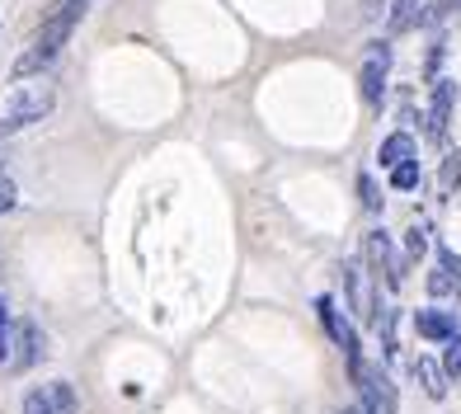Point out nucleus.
<instances>
[{
    "mask_svg": "<svg viewBox=\"0 0 461 414\" xmlns=\"http://www.w3.org/2000/svg\"><path fill=\"white\" fill-rule=\"evenodd\" d=\"M86 10H90V0H57V5L48 10V19H43V29H38V38H33V48L14 61V80L52 67V57L61 52V43L71 38V29L80 24V14H86Z\"/></svg>",
    "mask_w": 461,
    "mask_h": 414,
    "instance_id": "nucleus-1",
    "label": "nucleus"
},
{
    "mask_svg": "<svg viewBox=\"0 0 461 414\" xmlns=\"http://www.w3.org/2000/svg\"><path fill=\"white\" fill-rule=\"evenodd\" d=\"M52 109H57V90H52V86H38V90H24V94H14L10 113L0 118V137H14V132L33 128V122H43V118H48Z\"/></svg>",
    "mask_w": 461,
    "mask_h": 414,
    "instance_id": "nucleus-2",
    "label": "nucleus"
},
{
    "mask_svg": "<svg viewBox=\"0 0 461 414\" xmlns=\"http://www.w3.org/2000/svg\"><path fill=\"white\" fill-rule=\"evenodd\" d=\"M353 382H358V396H363L367 414H395V386L386 377V367L363 363L358 372H353Z\"/></svg>",
    "mask_w": 461,
    "mask_h": 414,
    "instance_id": "nucleus-3",
    "label": "nucleus"
},
{
    "mask_svg": "<svg viewBox=\"0 0 461 414\" xmlns=\"http://www.w3.org/2000/svg\"><path fill=\"white\" fill-rule=\"evenodd\" d=\"M386 71H391V48L386 43H372L367 61H363V104L367 109H382V94H386Z\"/></svg>",
    "mask_w": 461,
    "mask_h": 414,
    "instance_id": "nucleus-4",
    "label": "nucleus"
},
{
    "mask_svg": "<svg viewBox=\"0 0 461 414\" xmlns=\"http://www.w3.org/2000/svg\"><path fill=\"white\" fill-rule=\"evenodd\" d=\"M367 264L386 278V287H401L405 283V259L391 250V236L386 231H372L367 236Z\"/></svg>",
    "mask_w": 461,
    "mask_h": 414,
    "instance_id": "nucleus-5",
    "label": "nucleus"
},
{
    "mask_svg": "<svg viewBox=\"0 0 461 414\" xmlns=\"http://www.w3.org/2000/svg\"><path fill=\"white\" fill-rule=\"evenodd\" d=\"M316 310H321V320H325V329H330V339L344 348V358H348V372H358L363 367V358H358V335H353V325L334 310V302L330 297H321L316 302Z\"/></svg>",
    "mask_w": 461,
    "mask_h": 414,
    "instance_id": "nucleus-6",
    "label": "nucleus"
},
{
    "mask_svg": "<svg viewBox=\"0 0 461 414\" xmlns=\"http://www.w3.org/2000/svg\"><path fill=\"white\" fill-rule=\"evenodd\" d=\"M452 104H456V80L438 76V80H433V99H429V141H443V137H447Z\"/></svg>",
    "mask_w": 461,
    "mask_h": 414,
    "instance_id": "nucleus-7",
    "label": "nucleus"
},
{
    "mask_svg": "<svg viewBox=\"0 0 461 414\" xmlns=\"http://www.w3.org/2000/svg\"><path fill=\"white\" fill-rule=\"evenodd\" d=\"M344 292H348V310H353V316H376L363 259H348V264H344Z\"/></svg>",
    "mask_w": 461,
    "mask_h": 414,
    "instance_id": "nucleus-8",
    "label": "nucleus"
},
{
    "mask_svg": "<svg viewBox=\"0 0 461 414\" xmlns=\"http://www.w3.org/2000/svg\"><path fill=\"white\" fill-rule=\"evenodd\" d=\"M414 377H419V386H424L429 400H443V396H447V367H443V363L414 358Z\"/></svg>",
    "mask_w": 461,
    "mask_h": 414,
    "instance_id": "nucleus-9",
    "label": "nucleus"
},
{
    "mask_svg": "<svg viewBox=\"0 0 461 414\" xmlns=\"http://www.w3.org/2000/svg\"><path fill=\"white\" fill-rule=\"evenodd\" d=\"M414 329H419L424 339H443V344L456 339V320L447 316V310H419V316H414Z\"/></svg>",
    "mask_w": 461,
    "mask_h": 414,
    "instance_id": "nucleus-10",
    "label": "nucleus"
},
{
    "mask_svg": "<svg viewBox=\"0 0 461 414\" xmlns=\"http://www.w3.org/2000/svg\"><path fill=\"white\" fill-rule=\"evenodd\" d=\"M376 160H382L386 170H395V165H405V160H419V156H414V137H410V132H391V137L382 141V151H376Z\"/></svg>",
    "mask_w": 461,
    "mask_h": 414,
    "instance_id": "nucleus-11",
    "label": "nucleus"
},
{
    "mask_svg": "<svg viewBox=\"0 0 461 414\" xmlns=\"http://www.w3.org/2000/svg\"><path fill=\"white\" fill-rule=\"evenodd\" d=\"M429 297L433 302H456L461 297V268H433L429 274Z\"/></svg>",
    "mask_w": 461,
    "mask_h": 414,
    "instance_id": "nucleus-12",
    "label": "nucleus"
},
{
    "mask_svg": "<svg viewBox=\"0 0 461 414\" xmlns=\"http://www.w3.org/2000/svg\"><path fill=\"white\" fill-rule=\"evenodd\" d=\"M461 189V151L443 156V170H438V198H452Z\"/></svg>",
    "mask_w": 461,
    "mask_h": 414,
    "instance_id": "nucleus-13",
    "label": "nucleus"
},
{
    "mask_svg": "<svg viewBox=\"0 0 461 414\" xmlns=\"http://www.w3.org/2000/svg\"><path fill=\"white\" fill-rule=\"evenodd\" d=\"M424 5H429V0H391V33L419 24V10H424Z\"/></svg>",
    "mask_w": 461,
    "mask_h": 414,
    "instance_id": "nucleus-14",
    "label": "nucleus"
},
{
    "mask_svg": "<svg viewBox=\"0 0 461 414\" xmlns=\"http://www.w3.org/2000/svg\"><path fill=\"white\" fill-rule=\"evenodd\" d=\"M38 354H43V329H38V325L29 320V325H24V348H19L14 367H33V363H38Z\"/></svg>",
    "mask_w": 461,
    "mask_h": 414,
    "instance_id": "nucleus-15",
    "label": "nucleus"
},
{
    "mask_svg": "<svg viewBox=\"0 0 461 414\" xmlns=\"http://www.w3.org/2000/svg\"><path fill=\"white\" fill-rule=\"evenodd\" d=\"M14 325H10V306L5 297H0V363H14Z\"/></svg>",
    "mask_w": 461,
    "mask_h": 414,
    "instance_id": "nucleus-16",
    "label": "nucleus"
},
{
    "mask_svg": "<svg viewBox=\"0 0 461 414\" xmlns=\"http://www.w3.org/2000/svg\"><path fill=\"white\" fill-rule=\"evenodd\" d=\"M48 391H52L57 414H80V396H76V386H71V382H52Z\"/></svg>",
    "mask_w": 461,
    "mask_h": 414,
    "instance_id": "nucleus-17",
    "label": "nucleus"
},
{
    "mask_svg": "<svg viewBox=\"0 0 461 414\" xmlns=\"http://www.w3.org/2000/svg\"><path fill=\"white\" fill-rule=\"evenodd\" d=\"M419 160H405V165H395L391 170V189H401V194H410V189H419Z\"/></svg>",
    "mask_w": 461,
    "mask_h": 414,
    "instance_id": "nucleus-18",
    "label": "nucleus"
},
{
    "mask_svg": "<svg viewBox=\"0 0 461 414\" xmlns=\"http://www.w3.org/2000/svg\"><path fill=\"white\" fill-rule=\"evenodd\" d=\"M424 250H429V226L414 221L405 231V259H424Z\"/></svg>",
    "mask_w": 461,
    "mask_h": 414,
    "instance_id": "nucleus-19",
    "label": "nucleus"
},
{
    "mask_svg": "<svg viewBox=\"0 0 461 414\" xmlns=\"http://www.w3.org/2000/svg\"><path fill=\"white\" fill-rule=\"evenodd\" d=\"M358 202L367 212H382V194H376V179L372 175H358Z\"/></svg>",
    "mask_w": 461,
    "mask_h": 414,
    "instance_id": "nucleus-20",
    "label": "nucleus"
},
{
    "mask_svg": "<svg viewBox=\"0 0 461 414\" xmlns=\"http://www.w3.org/2000/svg\"><path fill=\"white\" fill-rule=\"evenodd\" d=\"M24 414H57L52 391H29V396H24Z\"/></svg>",
    "mask_w": 461,
    "mask_h": 414,
    "instance_id": "nucleus-21",
    "label": "nucleus"
},
{
    "mask_svg": "<svg viewBox=\"0 0 461 414\" xmlns=\"http://www.w3.org/2000/svg\"><path fill=\"white\" fill-rule=\"evenodd\" d=\"M14 207V179L5 175V165H0V217H5Z\"/></svg>",
    "mask_w": 461,
    "mask_h": 414,
    "instance_id": "nucleus-22",
    "label": "nucleus"
},
{
    "mask_svg": "<svg viewBox=\"0 0 461 414\" xmlns=\"http://www.w3.org/2000/svg\"><path fill=\"white\" fill-rule=\"evenodd\" d=\"M443 367H447V377H461V335L447 344V354H443Z\"/></svg>",
    "mask_w": 461,
    "mask_h": 414,
    "instance_id": "nucleus-23",
    "label": "nucleus"
},
{
    "mask_svg": "<svg viewBox=\"0 0 461 414\" xmlns=\"http://www.w3.org/2000/svg\"><path fill=\"white\" fill-rule=\"evenodd\" d=\"M443 52H447L443 43H433V48H429V61H424V76H429V80H438V67H443Z\"/></svg>",
    "mask_w": 461,
    "mask_h": 414,
    "instance_id": "nucleus-24",
    "label": "nucleus"
},
{
    "mask_svg": "<svg viewBox=\"0 0 461 414\" xmlns=\"http://www.w3.org/2000/svg\"><path fill=\"white\" fill-rule=\"evenodd\" d=\"M334 414H367V410H334Z\"/></svg>",
    "mask_w": 461,
    "mask_h": 414,
    "instance_id": "nucleus-25",
    "label": "nucleus"
},
{
    "mask_svg": "<svg viewBox=\"0 0 461 414\" xmlns=\"http://www.w3.org/2000/svg\"><path fill=\"white\" fill-rule=\"evenodd\" d=\"M456 10H461V0H456Z\"/></svg>",
    "mask_w": 461,
    "mask_h": 414,
    "instance_id": "nucleus-26",
    "label": "nucleus"
}]
</instances>
